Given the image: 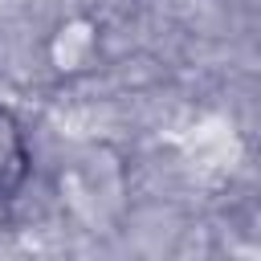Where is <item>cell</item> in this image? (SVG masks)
I'll use <instances>...</instances> for the list:
<instances>
[{
    "label": "cell",
    "instance_id": "cell-1",
    "mask_svg": "<svg viewBox=\"0 0 261 261\" xmlns=\"http://www.w3.org/2000/svg\"><path fill=\"white\" fill-rule=\"evenodd\" d=\"M29 175V143H24V126L20 118L0 106V196L16 192Z\"/></svg>",
    "mask_w": 261,
    "mask_h": 261
}]
</instances>
